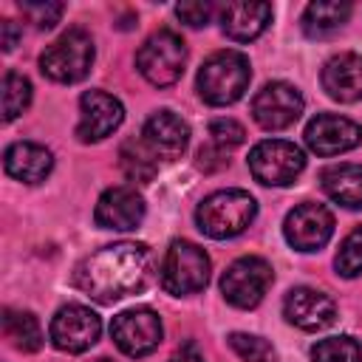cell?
<instances>
[{
  "label": "cell",
  "mask_w": 362,
  "mask_h": 362,
  "mask_svg": "<svg viewBox=\"0 0 362 362\" xmlns=\"http://www.w3.org/2000/svg\"><path fill=\"white\" fill-rule=\"evenodd\" d=\"M305 156L294 141L286 139H266L257 141L249 153V170L255 181L266 187H286L294 184V178L303 173Z\"/></svg>",
  "instance_id": "obj_7"
},
{
  "label": "cell",
  "mask_w": 362,
  "mask_h": 362,
  "mask_svg": "<svg viewBox=\"0 0 362 362\" xmlns=\"http://www.w3.org/2000/svg\"><path fill=\"white\" fill-rule=\"evenodd\" d=\"M229 348L243 359V362H274L277 354L274 348L263 339V337H255V334H229Z\"/></svg>",
  "instance_id": "obj_27"
},
{
  "label": "cell",
  "mask_w": 362,
  "mask_h": 362,
  "mask_svg": "<svg viewBox=\"0 0 362 362\" xmlns=\"http://www.w3.org/2000/svg\"><path fill=\"white\" fill-rule=\"evenodd\" d=\"M328 198L348 209H362V164H331L320 175Z\"/></svg>",
  "instance_id": "obj_21"
},
{
  "label": "cell",
  "mask_w": 362,
  "mask_h": 362,
  "mask_svg": "<svg viewBox=\"0 0 362 362\" xmlns=\"http://www.w3.org/2000/svg\"><path fill=\"white\" fill-rule=\"evenodd\" d=\"M311 362H362V345L354 337H328L311 348Z\"/></svg>",
  "instance_id": "obj_26"
},
{
  "label": "cell",
  "mask_w": 362,
  "mask_h": 362,
  "mask_svg": "<svg viewBox=\"0 0 362 362\" xmlns=\"http://www.w3.org/2000/svg\"><path fill=\"white\" fill-rule=\"evenodd\" d=\"M20 37H23V28L14 20H3L0 23V45H3V51H11Z\"/></svg>",
  "instance_id": "obj_33"
},
{
  "label": "cell",
  "mask_w": 362,
  "mask_h": 362,
  "mask_svg": "<svg viewBox=\"0 0 362 362\" xmlns=\"http://www.w3.org/2000/svg\"><path fill=\"white\" fill-rule=\"evenodd\" d=\"M3 167L11 178L25 181V184H40L54 167L51 150H45L37 141H14L3 153Z\"/></svg>",
  "instance_id": "obj_19"
},
{
  "label": "cell",
  "mask_w": 362,
  "mask_h": 362,
  "mask_svg": "<svg viewBox=\"0 0 362 362\" xmlns=\"http://www.w3.org/2000/svg\"><path fill=\"white\" fill-rule=\"evenodd\" d=\"M252 79V68L249 59L240 51H215L212 57H206V62L198 71V93L206 105H232L238 102Z\"/></svg>",
  "instance_id": "obj_2"
},
{
  "label": "cell",
  "mask_w": 362,
  "mask_h": 362,
  "mask_svg": "<svg viewBox=\"0 0 362 362\" xmlns=\"http://www.w3.org/2000/svg\"><path fill=\"white\" fill-rule=\"evenodd\" d=\"M161 320L153 308H130L113 317L110 337L127 356H147L161 342Z\"/></svg>",
  "instance_id": "obj_10"
},
{
  "label": "cell",
  "mask_w": 362,
  "mask_h": 362,
  "mask_svg": "<svg viewBox=\"0 0 362 362\" xmlns=\"http://www.w3.org/2000/svg\"><path fill=\"white\" fill-rule=\"evenodd\" d=\"M144 218V201L133 187H110L99 195L96 209H93V221L102 229H136Z\"/></svg>",
  "instance_id": "obj_16"
},
{
  "label": "cell",
  "mask_w": 362,
  "mask_h": 362,
  "mask_svg": "<svg viewBox=\"0 0 362 362\" xmlns=\"http://www.w3.org/2000/svg\"><path fill=\"white\" fill-rule=\"evenodd\" d=\"M141 139L144 144L161 156V158H178L184 150H187V141H189V127L187 122L173 113V110H158L153 113L147 122H144V130H141Z\"/></svg>",
  "instance_id": "obj_17"
},
{
  "label": "cell",
  "mask_w": 362,
  "mask_h": 362,
  "mask_svg": "<svg viewBox=\"0 0 362 362\" xmlns=\"http://www.w3.org/2000/svg\"><path fill=\"white\" fill-rule=\"evenodd\" d=\"M322 88L337 102H359L362 99V57L359 54H337L322 68Z\"/></svg>",
  "instance_id": "obj_18"
},
{
  "label": "cell",
  "mask_w": 362,
  "mask_h": 362,
  "mask_svg": "<svg viewBox=\"0 0 362 362\" xmlns=\"http://www.w3.org/2000/svg\"><path fill=\"white\" fill-rule=\"evenodd\" d=\"M283 314L291 325H297L303 331H320V328H328L334 322L337 305L328 294L308 288V286H300V288H291L286 294Z\"/></svg>",
  "instance_id": "obj_15"
},
{
  "label": "cell",
  "mask_w": 362,
  "mask_h": 362,
  "mask_svg": "<svg viewBox=\"0 0 362 362\" xmlns=\"http://www.w3.org/2000/svg\"><path fill=\"white\" fill-rule=\"evenodd\" d=\"M283 235L297 252H317L334 235V215L322 204L305 201L286 215Z\"/></svg>",
  "instance_id": "obj_12"
},
{
  "label": "cell",
  "mask_w": 362,
  "mask_h": 362,
  "mask_svg": "<svg viewBox=\"0 0 362 362\" xmlns=\"http://www.w3.org/2000/svg\"><path fill=\"white\" fill-rule=\"evenodd\" d=\"M195 164H198V170H204V173H218V170H223V167L229 164V158H226V150H221V147H215V144H206V147L198 150Z\"/></svg>",
  "instance_id": "obj_32"
},
{
  "label": "cell",
  "mask_w": 362,
  "mask_h": 362,
  "mask_svg": "<svg viewBox=\"0 0 362 362\" xmlns=\"http://www.w3.org/2000/svg\"><path fill=\"white\" fill-rule=\"evenodd\" d=\"M337 272L342 277H356L362 274V226H356L342 243H339V252H337V260H334Z\"/></svg>",
  "instance_id": "obj_28"
},
{
  "label": "cell",
  "mask_w": 362,
  "mask_h": 362,
  "mask_svg": "<svg viewBox=\"0 0 362 362\" xmlns=\"http://www.w3.org/2000/svg\"><path fill=\"white\" fill-rule=\"evenodd\" d=\"M136 65L139 74L156 85V88H167L173 82L181 79L184 65H187V45L175 31H156L144 40V45L136 54Z\"/></svg>",
  "instance_id": "obj_5"
},
{
  "label": "cell",
  "mask_w": 362,
  "mask_h": 362,
  "mask_svg": "<svg viewBox=\"0 0 362 362\" xmlns=\"http://www.w3.org/2000/svg\"><path fill=\"white\" fill-rule=\"evenodd\" d=\"M303 107H305V102H303L300 90L288 82H269L252 99V116L263 130L291 127L300 119Z\"/></svg>",
  "instance_id": "obj_11"
},
{
  "label": "cell",
  "mask_w": 362,
  "mask_h": 362,
  "mask_svg": "<svg viewBox=\"0 0 362 362\" xmlns=\"http://www.w3.org/2000/svg\"><path fill=\"white\" fill-rule=\"evenodd\" d=\"M99 334H102L99 314L90 311L88 305H79V303L62 305L54 314L51 328H48L51 342L59 351H65V354H82V351H88L90 345H96Z\"/></svg>",
  "instance_id": "obj_9"
},
{
  "label": "cell",
  "mask_w": 362,
  "mask_h": 362,
  "mask_svg": "<svg viewBox=\"0 0 362 362\" xmlns=\"http://www.w3.org/2000/svg\"><path fill=\"white\" fill-rule=\"evenodd\" d=\"M0 102H3V122H14L31 105V82L17 71H6Z\"/></svg>",
  "instance_id": "obj_25"
},
{
  "label": "cell",
  "mask_w": 362,
  "mask_h": 362,
  "mask_svg": "<svg viewBox=\"0 0 362 362\" xmlns=\"http://www.w3.org/2000/svg\"><path fill=\"white\" fill-rule=\"evenodd\" d=\"M119 164H122V173L136 184H147L158 173L156 153L144 144V139H127L119 150Z\"/></svg>",
  "instance_id": "obj_24"
},
{
  "label": "cell",
  "mask_w": 362,
  "mask_h": 362,
  "mask_svg": "<svg viewBox=\"0 0 362 362\" xmlns=\"http://www.w3.org/2000/svg\"><path fill=\"white\" fill-rule=\"evenodd\" d=\"M209 283V257L189 240H173L161 260V286L167 294H195Z\"/></svg>",
  "instance_id": "obj_6"
},
{
  "label": "cell",
  "mask_w": 362,
  "mask_h": 362,
  "mask_svg": "<svg viewBox=\"0 0 362 362\" xmlns=\"http://www.w3.org/2000/svg\"><path fill=\"white\" fill-rule=\"evenodd\" d=\"M153 277V255L144 243L122 240L88 255L76 272L74 283L79 291L99 303H116L136 291H144Z\"/></svg>",
  "instance_id": "obj_1"
},
{
  "label": "cell",
  "mask_w": 362,
  "mask_h": 362,
  "mask_svg": "<svg viewBox=\"0 0 362 362\" xmlns=\"http://www.w3.org/2000/svg\"><path fill=\"white\" fill-rule=\"evenodd\" d=\"M93 40L82 28H68L59 40H54L42 57H40V71L62 85H74L90 74L93 65Z\"/></svg>",
  "instance_id": "obj_4"
},
{
  "label": "cell",
  "mask_w": 362,
  "mask_h": 362,
  "mask_svg": "<svg viewBox=\"0 0 362 362\" xmlns=\"http://www.w3.org/2000/svg\"><path fill=\"white\" fill-rule=\"evenodd\" d=\"M272 280H274L272 266L263 257L246 255V257H238L223 272V277H221V294L235 308H255L263 300V294L272 286Z\"/></svg>",
  "instance_id": "obj_8"
},
{
  "label": "cell",
  "mask_w": 362,
  "mask_h": 362,
  "mask_svg": "<svg viewBox=\"0 0 362 362\" xmlns=\"http://www.w3.org/2000/svg\"><path fill=\"white\" fill-rule=\"evenodd\" d=\"M170 362H204V356L195 351V345H184L170 356Z\"/></svg>",
  "instance_id": "obj_34"
},
{
  "label": "cell",
  "mask_w": 362,
  "mask_h": 362,
  "mask_svg": "<svg viewBox=\"0 0 362 362\" xmlns=\"http://www.w3.org/2000/svg\"><path fill=\"white\" fill-rule=\"evenodd\" d=\"M305 144L317 156H339L362 144V127L337 113H320L305 124Z\"/></svg>",
  "instance_id": "obj_13"
},
{
  "label": "cell",
  "mask_w": 362,
  "mask_h": 362,
  "mask_svg": "<svg viewBox=\"0 0 362 362\" xmlns=\"http://www.w3.org/2000/svg\"><path fill=\"white\" fill-rule=\"evenodd\" d=\"M3 334L6 339L25 354H34L42 348V328L37 322V317L31 311H3Z\"/></svg>",
  "instance_id": "obj_23"
},
{
  "label": "cell",
  "mask_w": 362,
  "mask_h": 362,
  "mask_svg": "<svg viewBox=\"0 0 362 362\" xmlns=\"http://www.w3.org/2000/svg\"><path fill=\"white\" fill-rule=\"evenodd\" d=\"M257 215V204L243 189H218L206 195L195 209V223L204 235L226 240L240 235Z\"/></svg>",
  "instance_id": "obj_3"
},
{
  "label": "cell",
  "mask_w": 362,
  "mask_h": 362,
  "mask_svg": "<svg viewBox=\"0 0 362 362\" xmlns=\"http://www.w3.org/2000/svg\"><path fill=\"white\" fill-rule=\"evenodd\" d=\"M351 17V3H339V0H320V3H308L303 11V31L314 40L331 37L334 31H339Z\"/></svg>",
  "instance_id": "obj_22"
},
{
  "label": "cell",
  "mask_w": 362,
  "mask_h": 362,
  "mask_svg": "<svg viewBox=\"0 0 362 362\" xmlns=\"http://www.w3.org/2000/svg\"><path fill=\"white\" fill-rule=\"evenodd\" d=\"M124 119V107L116 96L105 90H88L79 99V124L76 136L79 141H102L110 136Z\"/></svg>",
  "instance_id": "obj_14"
},
{
  "label": "cell",
  "mask_w": 362,
  "mask_h": 362,
  "mask_svg": "<svg viewBox=\"0 0 362 362\" xmlns=\"http://www.w3.org/2000/svg\"><path fill=\"white\" fill-rule=\"evenodd\" d=\"M272 23L269 3H226L221 8V28L235 42H249L266 31Z\"/></svg>",
  "instance_id": "obj_20"
},
{
  "label": "cell",
  "mask_w": 362,
  "mask_h": 362,
  "mask_svg": "<svg viewBox=\"0 0 362 362\" xmlns=\"http://www.w3.org/2000/svg\"><path fill=\"white\" fill-rule=\"evenodd\" d=\"M20 11L28 17V23H34L40 31H48L59 23L65 6L54 3V0H20Z\"/></svg>",
  "instance_id": "obj_29"
},
{
  "label": "cell",
  "mask_w": 362,
  "mask_h": 362,
  "mask_svg": "<svg viewBox=\"0 0 362 362\" xmlns=\"http://www.w3.org/2000/svg\"><path fill=\"white\" fill-rule=\"evenodd\" d=\"M212 11H215L212 3H178L175 6V17L181 23H187V25H192V28L206 25L209 17H212Z\"/></svg>",
  "instance_id": "obj_31"
},
{
  "label": "cell",
  "mask_w": 362,
  "mask_h": 362,
  "mask_svg": "<svg viewBox=\"0 0 362 362\" xmlns=\"http://www.w3.org/2000/svg\"><path fill=\"white\" fill-rule=\"evenodd\" d=\"M96 362H113V359H107V356H99V359H96Z\"/></svg>",
  "instance_id": "obj_35"
},
{
  "label": "cell",
  "mask_w": 362,
  "mask_h": 362,
  "mask_svg": "<svg viewBox=\"0 0 362 362\" xmlns=\"http://www.w3.org/2000/svg\"><path fill=\"white\" fill-rule=\"evenodd\" d=\"M209 136H212V144H215V147L229 150V147L243 144L246 130H243V124H238L235 119H215V122L209 124Z\"/></svg>",
  "instance_id": "obj_30"
}]
</instances>
